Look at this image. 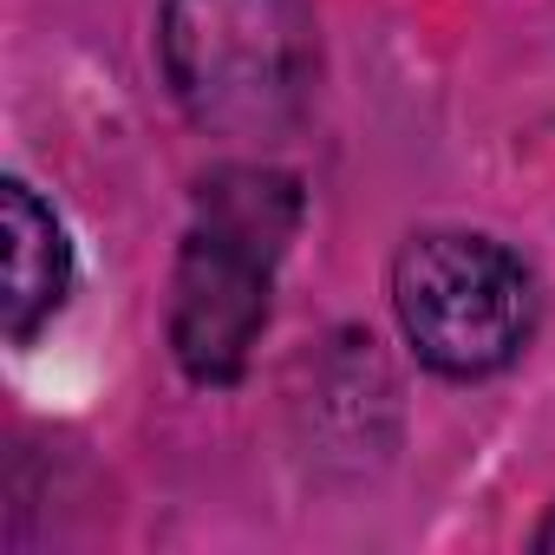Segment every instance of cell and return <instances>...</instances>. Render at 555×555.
Listing matches in <instances>:
<instances>
[{
    "label": "cell",
    "mask_w": 555,
    "mask_h": 555,
    "mask_svg": "<svg viewBox=\"0 0 555 555\" xmlns=\"http://www.w3.org/2000/svg\"><path fill=\"white\" fill-rule=\"evenodd\" d=\"M301 229V183L268 164H222L196 190V222L170 282V353L196 386H235L261 327L274 268Z\"/></svg>",
    "instance_id": "1"
},
{
    "label": "cell",
    "mask_w": 555,
    "mask_h": 555,
    "mask_svg": "<svg viewBox=\"0 0 555 555\" xmlns=\"http://www.w3.org/2000/svg\"><path fill=\"white\" fill-rule=\"evenodd\" d=\"M157 53L196 131L274 144L308 118L321 79L314 0H164Z\"/></svg>",
    "instance_id": "2"
},
{
    "label": "cell",
    "mask_w": 555,
    "mask_h": 555,
    "mask_svg": "<svg viewBox=\"0 0 555 555\" xmlns=\"http://www.w3.org/2000/svg\"><path fill=\"white\" fill-rule=\"evenodd\" d=\"M392 314L431 373L490 379L535 340L542 295L529 261L496 235L425 229L392 261Z\"/></svg>",
    "instance_id": "3"
},
{
    "label": "cell",
    "mask_w": 555,
    "mask_h": 555,
    "mask_svg": "<svg viewBox=\"0 0 555 555\" xmlns=\"http://www.w3.org/2000/svg\"><path fill=\"white\" fill-rule=\"evenodd\" d=\"M0 229H8V295H0V314H8V340L27 347L66 308L73 242L53 203H40L21 177H8V190H0Z\"/></svg>",
    "instance_id": "4"
},
{
    "label": "cell",
    "mask_w": 555,
    "mask_h": 555,
    "mask_svg": "<svg viewBox=\"0 0 555 555\" xmlns=\"http://www.w3.org/2000/svg\"><path fill=\"white\" fill-rule=\"evenodd\" d=\"M535 548H548V555H555V516H548V522L535 529Z\"/></svg>",
    "instance_id": "5"
}]
</instances>
